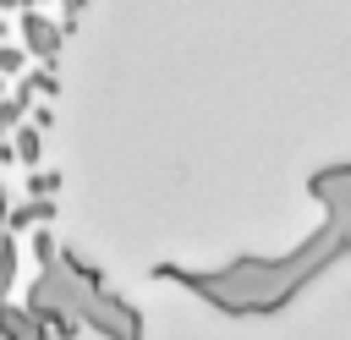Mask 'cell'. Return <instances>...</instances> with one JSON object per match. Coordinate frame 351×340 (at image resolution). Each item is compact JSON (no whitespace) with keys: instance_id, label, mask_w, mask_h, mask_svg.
I'll list each match as a JSON object with an SVG mask.
<instances>
[]
</instances>
